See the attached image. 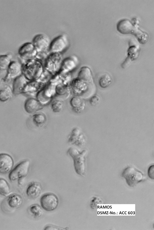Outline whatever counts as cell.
Wrapping results in <instances>:
<instances>
[{
	"label": "cell",
	"mask_w": 154,
	"mask_h": 230,
	"mask_svg": "<svg viewBox=\"0 0 154 230\" xmlns=\"http://www.w3.org/2000/svg\"><path fill=\"white\" fill-rule=\"evenodd\" d=\"M67 153L72 158L74 169L76 173L80 176L84 175L86 170V158L88 151L84 149L80 151L73 147L69 148Z\"/></svg>",
	"instance_id": "1"
},
{
	"label": "cell",
	"mask_w": 154,
	"mask_h": 230,
	"mask_svg": "<svg viewBox=\"0 0 154 230\" xmlns=\"http://www.w3.org/2000/svg\"><path fill=\"white\" fill-rule=\"evenodd\" d=\"M122 176L131 187L136 185L144 179V175L141 171L131 166L128 167L124 170Z\"/></svg>",
	"instance_id": "2"
},
{
	"label": "cell",
	"mask_w": 154,
	"mask_h": 230,
	"mask_svg": "<svg viewBox=\"0 0 154 230\" xmlns=\"http://www.w3.org/2000/svg\"><path fill=\"white\" fill-rule=\"evenodd\" d=\"M30 165L29 160L20 162L11 171L9 175L10 180L14 181L25 178L28 174Z\"/></svg>",
	"instance_id": "3"
},
{
	"label": "cell",
	"mask_w": 154,
	"mask_h": 230,
	"mask_svg": "<svg viewBox=\"0 0 154 230\" xmlns=\"http://www.w3.org/2000/svg\"><path fill=\"white\" fill-rule=\"evenodd\" d=\"M32 43L38 53H42L49 51L50 41L49 37L44 34H39L33 38Z\"/></svg>",
	"instance_id": "4"
},
{
	"label": "cell",
	"mask_w": 154,
	"mask_h": 230,
	"mask_svg": "<svg viewBox=\"0 0 154 230\" xmlns=\"http://www.w3.org/2000/svg\"><path fill=\"white\" fill-rule=\"evenodd\" d=\"M68 142L71 145L80 147L85 144L86 138L81 129L78 127H75L68 135Z\"/></svg>",
	"instance_id": "5"
},
{
	"label": "cell",
	"mask_w": 154,
	"mask_h": 230,
	"mask_svg": "<svg viewBox=\"0 0 154 230\" xmlns=\"http://www.w3.org/2000/svg\"><path fill=\"white\" fill-rule=\"evenodd\" d=\"M40 203L42 207L45 210L51 211L55 210L59 204V200L57 196L52 193H47L41 197Z\"/></svg>",
	"instance_id": "6"
},
{
	"label": "cell",
	"mask_w": 154,
	"mask_h": 230,
	"mask_svg": "<svg viewBox=\"0 0 154 230\" xmlns=\"http://www.w3.org/2000/svg\"><path fill=\"white\" fill-rule=\"evenodd\" d=\"M68 44V39L66 35H59L51 42L49 51L51 53H60L66 49Z\"/></svg>",
	"instance_id": "7"
},
{
	"label": "cell",
	"mask_w": 154,
	"mask_h": 230,
	"mask_svg": "<svg viewBox=\"0 0 154 230\" xmlns=\"http://www.w3.org/2000/svg\"><path fill=\"white\" fill-rule=\"evenodd\" d=\"M19 56L25 60L34 59L38 54L32 42H27L22 45L18 50Z\"/></svg>",
	"instance_id": "8"
},
{
	"label": "cell",
	"mask_w": 154,
	"mask_h": 230,
	"mask_svg": "<svg viewBox=\"0 0 154 230\" xmlns=\"http://www.w3.org/2000/svg\"><path fill=\"white\" fill-rule=\"evenodd\" d=\"M62 62L60 53H51L46 59L45 67L50 71H54L60 67Z\"/></svg>",
	"instance_id": "9"
},
{
	"label": "cell",
	"mask_w": 154,
	"mask_h": 230,
	"mask_svg": "<svg viewBox=\"0 0 154 230\" xmlns=\"http://www.w3.org/2000/svg\"><path fill=\"white\" fill-rule=\"evenodd\" d=\"M14 165L12 158L6 153L0 154V173H6L11 171Z\"/></svg>",
	"instance_id": "10"
},
{
	"label": "cell",
	"mask_w": 154,
	"mask_h": 230,
	"mask_svg": "<svg viewBox=\"0 0 154 230\" xmlns=\"http://www.w3.org/2000/svg\"><path fill=\"white\" fill-rule=\"evenodd\" d=\"M29 61L26 67V74H40L42 72L43 67L42 63L39 61L34 59Z\"/></svg>",
	"instance_id": "11"
},
{
	"label": "cell",
	"mask_w": 154,
	"mask_h": 230,
	"mask_svg": "<svg viewBox=\"0 0 154 230\" xmlns=\"http://www.w3.org/2000/svg\"><path fill=\"white\" fill-rule=\"evenodd\" d=\"M117 29L122 34H128L132 32L134 26L131 22L127 19L120 20L117 25Z\"/></svg>",
	"instance_id": "12"
},
{
	"label": "cell",
	"mask_w": 154,
	"mask_h": 230,
	"mask_svg": "<svg viewBox=\"0 0 154 230\" xmlns=\"http://www.w3.org/2000/svg\"><path fill=\"white\" fill-rule=\"evenodd\" d=\"M25 111L28 113L35 112L42 108V105L38 100L33 98L27 99L24 105Z\"/></svg>",
	"instance_id": "13"
},
{
	"label": "cell",
	"mask_w": 154,
	"mask_h": 230,
	"mask_svg": "<svg viewBox=\"0 0 154 230\" xmlns=\"http://www.w3.org/2000/svg\"><path fill=\"white\" fill-rule=\"evenodd\" d=\"M78 60L75 56L65 58L62 62L60 67L64 71H69L74 69L77 64Z\"/></svg>",
	"instance_id": "14"
},
{
	"label": "cell",
	"mask_w": 154,
	"mask_h": 230,
	"mask_svg": "<svg viewBox=\"0 0 154 230\" xmlns=\"http://www.w3.org/2000/svg\"><path fill=\"white\" fill-rule=\"evenodd\" d=\"M42 188L41 184L37 182H32L28 186L26 191L27 195L29 197H38L40 194Z\"/></svg>",
	"instance_id": "15"
},
{
	"label": "cell",
	"mask_w": 154,
	"mask_h": 230,
	"mask_svg": "<svg viewBox=\"0 0 154 230\" xmlns=\"http://www.w3.org/2000/svg\"><path fill=\"white\" fill-rule=\"evenodd\" d=\"M70 104L73 110L77 113L81 112L85 108L84 101L78 97H74L72 98Z\"/></svg>",
	"instance_id": "16"
},
{
	"label": "cell",
	"mask_w": 154,
	"mask_h": 230,
	"mask_svg": "<svg viewBox=\"0 0 154 230\" xmlns=\"http://www.w3.org/2000/svg\"><path fill=\"white\" fill-rule=\"evenodd\" d=\"M21 70V65L19 62L11 61L7 69V75L8 74L7 76L14 78L20 74Z\"/></svg>",
	"instance_id": "17"
},
{
	"label": "cell",
	"mask_w": 154,
	"mask_h": 230,
	"mask_svg": "<svg viewBox=\"0 0 154 230\" xmlns=\"http://www.w3.org/2000/svg\"><path fill=\"white\" fill-rule=\"evenodd\" d=\"M7 199V203L8 206L13 209L19 207L21 205L23 202L21 196L16 194L9 195Z\"/></svg>",
	"instance_id": "18"
},
{
	"label": "cell",
	"mask_w": 154,
	"mask_h": 230,
	"mask_svg": "<svg viewBox=\"0 0 154 230\" xmlns=\"http://www.w3.org/2000/svg\"><path fill=\"white\" fill-rule=\"evenodd\" d=\"M12 94V90L9 86L5 85L3 86L0 88V102H7L11 98Z\"/></svg>",
	"instance_id": "19"
},
{
	"label": "cell",
	"mask_w": 154,
	"mask_h": 230,
	"mask_svg": "<svg viewBox=\"0 0 154 230\" xmlns=\"http://www.w3.org/2000/svg\"><path fill=\"white\" fill-rule=\"evenodd\" d=\"M32 119L34 124L38 127L44 126L47 122V118L43 113L38 112L35 113L32 117Z\"/></svg>",
	"instance_id": "20"
},
{
	"label": "cell",
	"mask_w": 154,
	"mask_h": 230,
	"mask_svg": "<svg viewBox=\"0 0 154 230\" xmlns=\"http://www.w3.org/2000/svg\"><path fill=\"white\" fill-rule=\"evenodd\" d=\"M112 81L110 76L107 73H105L102 75L99 78V84L101 87L105 88L110 86Z\"/></svg>",
	"instance_id": "21"
},
{
	"label": "cell",
	"mask_w": 154,
	"mask_h": 230,
	"mask_svg": "<svg viewBox=\"0 0 154 230\" xmlns=\"http://www.w3.org/2000/svg\"><path fill=\"white\" fill-rule=\"evenodd\" d=\"M22 76H20L16 79L14 83V93H19L22 90L23 86L25 84V81Z\"/></svg>",
	"instance_id": "22"
},
{
	"label": "cell",
	"mask_w": 154,
	"mask_h": 230,
	"mask_svg": "<svg viewBox=\"0 0 154 230\" xmlns=\"http://www.w3.org/2000/svg\"><path fill=\"white\" fill-rule=\"evenodd\" d=\"M11 56L8 54L0 55V69L7 70L11 62Z\"/></svg>",
	"instance_id": "23"
},
{
	"label": "cell",
	"mask_w": 154,
	"mask_h": 230,
	"mask_svg": "<svg viewBox=\"0 0 154 230\" xmlns=\"http://www.w3.org/2000/svg\"><path fill=\"white\" fill-rule=\"evenodd\" d=\"M91 72L90 69L87 66L82 67L79 73V77L81 79L87 81L90 79L91 77Z\"/></svg>",
	"instance_id": "24"
},
{
	"label": "cell",
	"mask_w": 154,
	"mask_h": 230,
	"mask_svg": "<svg viewBox=\"0 0 154 230\" xmlns=\"http://www.w3.org/2000/svg\"><path fill=\"white\" fill-rule=\"evenodd\" d=\"M10 192V187L8 182L4 179H0V194L7 196Z\"/></svg>",
	"instance_id": "25"
},
{
	"label": "cell",
	"mask_w": 154,
	"mask_h": 230,
	"mask_svg": "<svg viewBox=\"0 0 154 230\" xmlns=\"http://www.w3.org/2000/svg\"><path fill=\"white\" fill-rule=\"evenodd\" d=\"M29 210L31 213L35 217H40L43 213L42 208L37 204H34L31 205L30 207Z\"/></svg>",
	"instance_id": "26"
},
{
	"label": "cell",
	"mask_w": 154,
	"mask_h": 230,
	"mask_svg": "<svg viewBox=\"0 0 154 230\" xmlns=\"http://www.w3.org/2000/svg\"><path fill=\"white\" fill-rule=\"evenodd\" d=\"M51 107L54 112L58 113L62 110L63 107V104L61 101L58 100H55L51 102Z\"/></svg>",
	"instance_id": "27"
},
{
	"label": "cell",
	"mask_w": 154,
	"mask_h": 230,
	"mask_svg": "<svg viewBox=\"0 0 154 230\" xmlns=\"http://www.w3.org/2000/svg\"><path fill=\"white\" fill-rule=\"evenodd\" d=\"M102 200L99 197H94L91 200L90 206L91 208L93 210L96 209L98 205L102 204Z\"/></svg>",
	"instance_id": "28"
},
{
	"label": "cell",
	"mask_w": 154,
	"mask_h": 230,
	"mask_svg": "<svg viewBox=\"0 0 154 230\" xmlns=\"http://www.w3.org/2000/svg\"><path fill=\"white\" fill-rule=\"evenodd\" d=\"M100 98L97 95L92 96L90 99V103L91 105L93 106H96L100 103Z\"/></svg>",
	"instance_id": "29"
},
{
	"label": "cell",
	"mask_w": 154,
	"mask_h": 230,
	"mask_svg": "<svg viewBox=\"0 0 154 230\" xmlns=\"http://www.w3.org/2000/svg\"><path fill=\"white\" fill-rule=\"evenodd\" d=\"M148 175L151 179H153L154 178V165H153L150 166L149 168L148 171Z\"/></svg>",
	"instance_id": "30"
},
{
	"label": "cell",
	"mask_w": 154,
	"mask_h": 230,
	"mask_svg": "<svg viewBox=\"0 0 154 230\" xmlns=\"http://www.w3.org/2000/svg\"><path fill=\"white\" fill-rule=\"evenodd\" d=\"M7 75V70L0 69V82Z\"/></svg>",
	"instance_id": "31"
},
{
	"label": "cell",
	"mask_w": 154,
	"mask_h": 230,
	"mask_svg": "<svg viewBox=\"0 0 154 230\" xmlns=\"http://www.w3.org/2000/svg\"><path fill=\"white\" fill-rule=\"evenodd\" d=\"M18 183L20 185H23L24 182V178L20 179L18 180Z\"/></svg>",
	"instance_id": "32"
}]
</instances>
